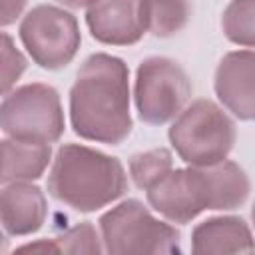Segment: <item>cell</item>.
<instances>
[{"label": "cell", "mask_w": 255, "mask_h": 255, "mask_svg": "<svg viewBox=\"0 0 255 255\" xmlns=\"http://www.w3.org/2000/svg\"><path fill=\"white\" fill-rule=\"evenodd\" d=\"M18 36L34 64L44 70L66 68L82 44L78 20L64 8L52 4H40L26 12Z\"/></svg>", "instance_id": "ba28073f"}, {"label": "cell", "mask_w": 255, "mask_h": 255, "mask_svg": "<svg viewBox=\"0 0 255 255\" xmlns=\"http://www.w3.org/2000/svg\"><path fill=\"white\" fill-rule=\"evenodd\" d=\"M94 40L106 46L137 44L147 32L145 0H98L86 12Z\"/></svg>", "instance_id": "9c48e42d"}, {"label": "cell", "mask_w": 255, "mask_h": 255, "mask_svg": "<svg viewBox=\"0 0 255 255\" xmlns=\"http://www.w3.org/2000/svg\"><path fill=\"white\" fill-rule=\"evenodd\" d=\"M18 251H50V253H60V247L56 239H40L36 243H28L18 247Z\"/></svg>", "instance_id": "ffe728a7"}, {"label": "cell", "mask_w": 255, "mask_h": 255, "mask_svg": "<svg viewBox=\"0 0 255 255\" xmlns=\"http://www.w3.org/2000/svg\"><path fill=\"white\" fill-rule=\"evenodd\" d=\"M0 128L6 137L54 143L64 133V110L56 88L32 82L4 94Z\"/></svg>", "instance_id": "8992f818"}, {"label": "cell", "mask_w": 255, "mask_h": 255, "mask_svg": "<svg viewBox=\"0 0 255 255\" xmlns=\"http://www.w3.org/2000/svg\"><path fill=\"white\" fill-rule=\"evenodd\" d=\"M217 100L243 122L255 120V50L225 54L213 78Z\"/></svg>", "instance_id": "30bf717a"}, {"label": "cell", "mask_w": 255, "mask_h": 255, "mask_svg": "<svg viewBox=\"0 0 255 255\" xmlns=\"http://www.w3.org/2000/svg\"><path fill=\"white\" fill-rule=\"evenodd\" d=\"M251 191L243 167L223 159L203 167L171 169L145 195L147 203L171 223L185 225L205 209H237Z\"/></svg>", "instance_id": "7a4b0ae2"}, {"label": "cell", "mask_w": 255, "mask_h": 255, "mask_svg": "<svg viewBox=\"0 0 255 255\" xmlns=\"http://www.w3.org/2000/svg\"><path fill=\"white\" fill-rule=\"evenodd\" d=\"M70 124L82 139L108 145L131 133L129 70L122 58L98 52L84 60L70 88Z\"/></svg>", "instance_id": "6da1fadb"}, {"label": "cell", "mask_w": 255, "mask_h": 255, "mask_svg": "<svg viewBox=\"0 0 255 255\" xmlns=\"http://www.w3.org/2000/svg\"><path fill=\"white\" fill-rule=\"evenodd\" d=\"M191 92L187 72L171 58L151 56L137 66L133 102L143 124L163 126L175 120L187 106Z\"/></svg>", "instance_id": "52a82bcc"}, {"label": "cell", "mask_w": 255, "mask_h": 255, "mask_svg": "<svg viewBox=\"0 0 255 255\" xmlns=\"http://www.w3.org/2000/svg\"><path fill=\"white\" fill-rule=\"evenodd\" d=\"M48 193L80 213L98 211L128 191V175L118 157L80 143H64L48 175Z\"/></svg>", "instance_id": "3957f363"}, {"label": "cell", "mask_w": 255, "mask_h": 255, "mask_svg": "<svg viewBox=\"0 0 255 255\" xmlns=\"http://www.w3.org/2000/svg\"><path fill=\"white\" fill-rule=\"evenodd\" d=\"M104 251L112 255L181 253L179 231L159 221L139 199H126L100 217Z\"/></svg>", "instance_id": "5b68a950"}, {"label": "cell", "mask_w": 255, "mask_h": 255, "mask_svg": "<svg viewBox=\"0 0 255 255\" xmlns=\"http://www.w3.org/2000/svg\"><path fill=\"white\" fill-rule=\"evenodd\" d=\"M52 159L50 143L22 141L14 137L2 139V175L0 181H32L42 177Z\"/></svg>", "instance_id": "4fadbf2b"}, {"label": "cell", "mask_w": 255, "mask_h": 255, "mask_svg": "<svg viewBox=\"0 0 255 255\" xmlns=\"http://www.w3.org/2000/svg\"><path fill=\"white\" fill-rule=\"evenodd\" d=\"M221 28L229 42L255 48V0H231L223 10Z\"/></svg>", "instance_id": "9a60e30c"}, {"label": "cell", "mask_w": 255, "mask_h": 255, "mask_svg": "<svg viewBox=\"0 0 255 255\" xmlns=\"http://www.w3.org/2000/svg\"><path fill=\"white\" fill-rule=\"evenodd\" d=\"M191 16L189 0H145L147 32L155 38H169L185 28Z\"/></svg>", "instance_id": "5bb4252c"}, {"label": "cell", "mask_w": 255, "mask_h": 255, "mask_svg": "<svg viewBox=\"0 0 255 255\" xmlns=\"http://www.w3.org/2000/svg\"><path fill=\"white\" fill-rule=\"evenodd\" d=\"M26 70V58L16 48L10 34L2 32V94H8Z\"/></svg>", "instance_id": "ac0fdd59"}, {"label": "cell", "mask_w": 255, "mask_h": 255, "mask_svg": "<svg viewBox=\"0 0 255 255\" xmlns=\"http://www.w3.org/2000/svg\"><path fill=\"white\" fill-rule=\"evenodd\" d=\"M58 247H60V253H90V255H98L104 251L102 247V239L96 231V227L90 223V221H84V223H78L74 227H70L68 231H64L62 235L54 237Z\"/></svg>", "instance_id": "e0dca14e"}, {"label": "cell", "mask_w": 255, "mask_h": 255, "mask_svg": "<svg viewBox=\"0 0 255 255\" xmlns=\"http://www.w3.org/2000/svg\"><path fill=\"white\" fill-rule=\"evenodd\" d=\"M28 0H2V12H0V24L6 28L10 24H14L20 14L24 12Z\"/></svg>", "instance_id": "d6986e66"}, {"label": "cell", "mask_w": 255, "mask_h": 255, "mask_svg": "<svg viewBox=\"0 0 255 255\" xmlns=\"http://www.w3.org/2000/svg\"><path fill=\"white\" fill-rule=\"evenodd\" d=\"M251 221H253V225H255V203H253V207H251Z\"/></svg>", "instance_id": "7402d4cb"}, {"label": "cell", "mask_w": 255, "mask_h": 255, "mask_svg": "<svg viewBox=\"0 0 255 255\" xmlns=\"http://www.w3.org/2000/svg\"><path fill=\"white\" fill-rule=\"evenodd\" d=\"M56 2L62 4V6H68V8L78 10V8H90V6L96 4L98 0H56Z\"/></svg>", "instance_id": "44dd1931"}, {"label": "cell", "mask_w": 255, "mask_h": 255, "mask_svg": "<svg viewBox=\"0 0 255 255\" xmlns=\"http://www.w3.org/2000/svg\"><path fill=\"white\" fill-rule=\"evenodd\" d=\"M175 153L195 167L213 165L227 159L237 131L235 122L211 100H195L183 108L167 131Z\"/></svg>", "instance_id": "277c9868"}, {"label": "cell", "mask_w": 255, "mask_h": 255, "mask_svg": "<svg viewBox=\"0 0 255 255\" xmlns=\"http://www.w3.org/2000/svg\"><path fill=\"white\" fill-rule=\"evenodd\" d=\"M0 213L2 227L8 235H30L44 225L48 201L38 185H32L30 181H12L2 185Z\"/></svg>", "instance_id": "8fae6325"}, {"label": "cell", "mask_w": 255, "mask_h": 255, "mask_svg": "<svg viewBox=\"0 0 255 255\" xmlns=\"http://www.w3.org/2000/svg\"><path fill=\"white\" fill-rule=\"evenodd\" d=\"M191 251L195 255L251 253L255 251V239L249 225L237 215L209 217L195 225L191 233Z\"/></svg>", "instance_id": "7c38bea8"}, {"label": "cell", "mask_w": 255, "mask_h": 255, "mask_svg": "<svg viewBox=\"0 0 255 255\" xmlns=\"http://www.w3.org/2000/svg\"><path fill=\"white\" fill-rule=\"evenodd\" d=\"M128 165H129V175L133 183L139 189L147 191L151 185H155L163 175H167L173 169V157L169 149L155 147L149 151L133 153Z\"/></svg>", "instance_id": "2e32d148"}]
</instances>
